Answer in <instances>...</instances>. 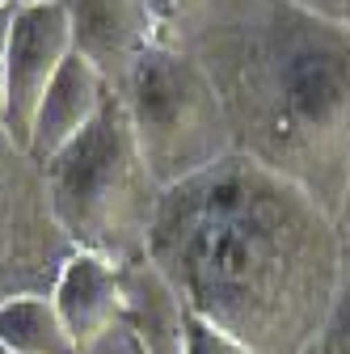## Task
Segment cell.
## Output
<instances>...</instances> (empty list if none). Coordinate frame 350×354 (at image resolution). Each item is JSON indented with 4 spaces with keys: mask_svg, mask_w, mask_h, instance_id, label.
<instances>
[{
    "mask_svg": "<svg viewBox=\"0 0 350 354\" xmlns=\"http://www.w3.org/2000/svg\"><path fill=\"white\" fill-rule=\"evenodd\" d=\"M17 5H0V122H5V76H9V30Z\"/></svg>",
    "mask_w": 350,
    "mask_h": 354,
    "instance_id": "obj_15",
    "label": "cell"
},
{
    "mask_svg": "<svg viewBox=\"0 0 350 354\" xmlns=\"http://www.w3.org/2000/svg\"><path fill=\"white\" fill-rule=\"evenodd\" d=\"M148 17H152V42L169 47L199 13H203V0H144Z\"/></svg>",
    "mask_w": 350,
    "mask_h": 354,
    "instance_id": "obj_12",
    "label": "cell"
},
{
    "mask_svg": "<svg viewBox=\"0 0 350 354\" xmlns=\"http://www.w3.org/2000/svg\"><path fill=\"white\" fill-rule=\"evenodd\" d=\"M0 5H17V0H0Z\"/></svg>",
    "mask_w": 350,
    "mask_h": 354,
    "instance_id": "obj_20",
    "label": "cell"
},
{
    "mask_svg": "<svg viewBox=\"0 0 350 354\" xmlns=\"http://www.w3.org/2000/svg\"><path fill=\"white\" fill-rule=\"evenodd\" d=\"M295 5L313 9V13H321V17H329V21L350 26V0H295Z\"/></svg>",
    "mask_w": 350,
    "mask_h": 354,
    "instance_id": "obj_16",
    "label": "cell"
},
{
    "mask_svg": "<svg viewBox=\"0 0 350 354\" xmlns=\"http://www.w3.org/2000/svg\"><path fill=\"white\" fill-rule=\"evenodd\" d=\"M342 270H350V245H342Z\"/></svg>",
    "mask_w": 350,
    "mask_h": 354,
    "instance_id": "obj_18",
    "label": "cell"
},
{
    "mask_svg": "<svg viewBox=\"0 0 350 354\" xmlns=\"http://www.w3.org/2000/svg\"><path fill=\"white\" fill-rule=\"evenodd\" d=\"M169 47L215 84L232 152L338 215L350 182V26L295 0H203Z\"/></svg>",
    "mask_w": 350,
    "mask_h": 354,
    "instance_id": "obj_2",
    "label": "cell"
},
{
    "mask_svg": "<svg viewBox=\"0 0 350 354\" xmlns=\"http://www.w3.org/2000/svg\"><path fill=\"white\" fill-rule=\"evenodd\" d=\"M148 266L249 350L308 354L342 283V236L308 190L232 152L160 194Z\"/></svg>",
    "mask_w": 350,
    "mask_h": 354,
    "instance_id": "obj_1",
    "label": "cell"
},
{
    "mask_svg": "<svg viewBox=\"0 0 350 354\" xmlns=\"http://www.w3.org/2000/svg\"><path fill=\"white\" fill-rule=\"evenodd\" d=\"M313 354H350V270H342L333 308H329V317H325V329H321Z\"/></svg>",
    "mask_w": 350,
    "mask_h": 354,
    "instance_id": "obj_11",
    "label": "cell"
},
{
    "mask_svg": "<svg viewBox=\"0 0 350 354\" xmlns=\"http://www.w3.org/2000/svg\"><path fill=\"white\" fill-rule=\"evenodd\" d=\"M72 51L89 64L110 93L127 84L131 68L152 47V17L144 0H64Z\"/></svg>",
    "mask_w": 350,
    "mask_h": 354,
    "instance_id": "obj_7",
    "label": "cell"
},
{
    "mask_svg": "<svg viewBox=\"0 0 350 354\" xmlns=\"http://www.w3.org/2000/svg\"><path fill=\"white\" fill-rule=\"evenodd\" d=\"M0 346L13 354H72L76 350L51 295H21L0 308Z\"/></svg>",
    "mask_w": 350,
    "mask_h": 354,
    "instance_id": "obj_10",
    "label": "cell"
},
{
    "mask_svg": "<svg viewBox=\"0 0 350 354\" xmlns=\"http://www.w3.org/2000/svg\"><path fill=\"white\" fill-rule=\"evenodd\" d=\"M72 253L42 165L0 131V308L21 295H51Z\"/></svg>",
    "mask_w": 350,
    "mask_h": 354,
    "instance_id": "obj_5",
    "label": "cell"
},
{
    "mask_svg": "<svg viewBox=\"0 0 350 354\" xmlns=\"http://www.w3.org/2000/svg\"><path fill=\"white\" fill-rule=\"evenodd\" d=\"M17 5H51V0H17Z\"/></svg>",
    "mask_w": 350,
    "mask_h": 354,
    "instance_id": "obj_19",
    "label": "cell"
},
{
    "mask_svg": "<svg viewBox=\"0 0 350 354\" xmlns=\"http://www.w3.org/2000/svg\"><path fill=\"white\" fill-rule=\"evenodd\" d=\"M72 354H148V346H144L140 329H136V325H131V321L122 317V321H114L110 329H102L98 337L80 342Z\"/></svg>",
    "mask_w": 350,
    "mask_h": 354,
    "instance_id": "obj_14",
    "label": "cell"
},
{
    "mask_svg": "<svg viewBox=\"0 0 350 354\" xmlns=\"http://www.w3.org/2000/svg\"><path fill=\"white\" fill-rule=\"evenodd\" d=\"M118 97L127 106L144 165L160 190L182 186L232 156L228 114L207 72L186 51L152 42L131 68Z\"/></svg>",
    "mask_w": 350,
    "mask_h": 354,
    "instance_id": "obj_4",
    "label": "cell"
},
{
    "mask_svg": "<svg viewBox=\"0 0 350 354\" xmlns=\"http://www.w3.org/2000/svg\"><path fill=\"white\" fill-rule=\"evenodd\" d=\"M55 299V313L68 329V337L80 346L98 337L102 329H110L114 321H122L127 313V295H122V270L110 266L106 257H93V253H72L64 274L51 291Z\"/></svg>",
    "mask_w": 350,
    "mask_h": 354,
    "instance_id": "obj_9",
    "label": "cell"
},
{
    "mask_svg": "<svg viewBox=\"0 0 350 354\" xmlns=\"http://www.w3.org/2000/svg\"><path fill=\"white\" fill-rule=\"evenodd\" d=\"M42 177L55 224L72 249L106 257L118 270L148 261V236L165 190L144 165L118 93H110L98 118L42 165Z\"/></svg>",
    "mask_w": 350,
    "mask_h": 354,
    "instance_id": "obj_3",
    "label": "cell"
},
{
    "mask_svg": "<svg viewBox=\"0 0 350 354\" xmlns=\"http://www.w3.org/2000/svg\"><path fill=\"white\" fill-rule=\"evenodd\" d=\"M333 224H338V236H342V245H350V182H346V190H342V203H338Z\"/></svg>",
    "mask_w": 350,
    "mask_h": 354,
    "instance_id": "obj_17",
    "label": "cell"
},
{
    "mask_svg": "<svg viewBox=\"0 0 350 354\" xmlns=\"http://www.w3.org/2000/svg\"><path fill=\"white\" fill-rule=\"evenodd\" d=\"M72 55V26H68V5H17L13 30H9V76H5V131L21 148L30 144L34 114L47 97L51 80Z\"/></svg>",
    "mask_w": 350,
    "mask_h": 354,
    "instance_id": "obj_6",
    "label": "cell"
},
{
    "mask_svg": "<svg viewBox=\"0 0 350 354\" xmlns=\"http://www.w3.org/2000/svg\"><path fill=\"white\" fill-rule=\"evenodd\" d=\"M182 337H186V354H257V350H249L245 342H237L232 333L215 329L211 321H203V317H194V313L182 317Z\"/></svg>",
    "mask_w": 350,
    "mask_h": 354,
    "instance_id": "obj_13",
    "label": "cell"
},
{
    "mask_svg": "<svg viewBox=\"0 0 350 354\" xmlns=\"http://www.w3.org/2000/svg\"><path fill=\"white\" fill-rule=\"evenodd\" d=\"M0 354H13V350H5V346H0Z\"/></svg>",
    "mask_w": 350,
    "mask_h": 354,
    "instance_id": "obj_21",
    "label": "cell"
},
{
    "mask_svg": "<svg viewBox=\"0 0 350 354\" xmlns=\"http://www.w3.org/2000/svg\"><path fill=\"white\" fill-rule=\"evenodd\" d=\"M106 97H110V84L72 51L68 64L59 68V76L51 80L38 114H34V131H30L26 152L38 165H47L55 152H64L80 131L98 118V110L106 106Z\"/></svg>",
    "mask_w": 350,
    "mask_h": 354,
    "instance_id": "obj_8",
    "label": "cell"
},
{
    "mask_svg": "<svg viewBox=\"0 0 350 354\" xmlns=\"http://www.w3.org/2000/svg\"><path fill=\"white\" fill-rule=\"evenodd\" d=\"M308 354H313V350H308Z\"/></svg>",
    "mask_w": 350,
    "mask_h": 354,
    "instance_id": "obj_22",
    "label": "cell"
}]
</instances>
